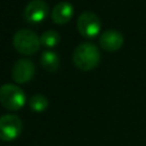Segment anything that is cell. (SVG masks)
Wrapping results in <instances>:
<instances>
[{
	"label": "cell",
	"instance_id": "cell-1",
	"mask_svg": "<svg viewBox=\"0 0 146 146\" xmlns=\"http://www.w3.org/2000/svg\"><path fill=\"white\" fill-rule=\"evenodd\" d=\"M73 63L81 71H91L100 63V51L91 42L80 43L73 51Z\"/></svg>",
	"mask_w": 146,
	"mask_h": 146
},
{
	"label": "cell",
	"instance_id": "cell-2",
	"mask_svg": "<svg viewBox=\"0 0 146 146\" xmlns=\"http://www.w3.org/2000/svg\"><path fill=\"white\" fill-rule=\"evenodd\" d=\"M13 44L17 52L30 56L35 54L40 49L41 41L38 34L32 30L22 29L14 34Z\"/></svg>",
	"mask_w": 146,
	"mask_h": 146
},
{
	"label": "cell",
	"instance_id": "cell-3",
	"mask_svg": "<svg viewBox=\"0 0 146 146\" xmlns=\"http://www.w3.org/2000/svg\"><path fill=\"white\" fill-rule=\"evenodd\" d=\"M26 103L25 92L16 84L5 83L0 87V104L9 111H18Z\"/></svg>",
	"mask_w": 146,
	"mask_h": 146
},
{
	"label": "cell",
	"instance_id": "cell-4",
	"mask_svg": "<svg viewBox=\"0 0 146 146\" xmlns=\"http://www.w3.org/2000/svg\"><path fill=\"white\" fill-rule=\"evenodd\" d=\"M76 29L82 36L87 39H91L99 34L102 29V23L99 17L95 13L84 11L78 17Z\"/></svg>",
	"mask_w": 146,
	"mask_h": 146
},
{
	"label": "cell",
	"instance_id": "cell-5",
	"mask_svg": "<svg viewBox=\"0 0 146 146\" xmlns=\"http://www.w3.org/2000/svg\"><path fill=\"white\" fill-rule=\"evenodd\" d=\"M23 129L22 120L14 114H6L0 117V139L11 141L16 139Z\"/></svg>",
	"mask_w": 146,
	"mask_h": 146
},
{
	"label": "cell",
	"instance_id": "cell-6",
	"mask_svg": "<svg viewBox=\"0 0 146 146\" xmlns=\"http://www.w3.org/2000/svg\"><path fill=\"white\" fill-rule=\"evenodd\" d=\"M49 14V8L43 0H32L30 1L23 11V17L25 22L30 24H39L43 22Z\"/></svg>",
	"mask_w": 146,
	"mask_h": 146
},
{
	"label": "cell",
	"instance_id": "cell-7",
	"mask_svg": "<svg viewBox=\"0 0 146 146\" xmlns=\"http://www.w3.org/2000/svg\"><path fill=\"white\" fill-rule=\"evenodd\" d=\"M35 74V66L32 60L22 58L18 59L11 70V78L16 83H26L33 79Z\"/></svg>",
	"mask_w": 146,
	"mask_h": 146
},
{
	"label": "cell",
	"instance_id": "cell-8",
	"mask_svg": "<svg viewBox=\"0 0 146 146\" xmlns=\"http://www.w3.org/2000/svg\"><path fill=\"white\" fill-rule=\"evenodd\" d=\"M124 43V38L122 33L117 30H106L99 36L100 47L108 52L117 51Z\"/></svg>",
	"mask_w": 146,
	"mask_h": 146
},
{
	"label": "cell",
	"instance_id": "cell-9",
	"mask_svg": "<svg viewBox=\"0 0 146 146\" xmlns=\"http://www.w3.org/2000/svg\"><path fill=\"white\" fill-rule=\"evenodd\" d=\"M74 14V8L72 3L67 1H62L58 2L51 10V19L54 23L62 25L68 23Z\"/></svg>",
	"mask_w": 146,
	"mask_h": 146
},
{
	"label": "cell",
	"instance_id": "cell-10",
	"mask_svg": "<svg viewBox=\"0 0 146 146\" xmlns=\"http://www.w3.org/2000/svg\"><path fill=\"white\" fill-rule=\"evenodd\" d=\"M40 63H41V66L48 71V72H55L58 70L59 67V56L50 50V49H47L44 50L42 54H41V57H40Z\"/></svg>",
	"mask_w": 146,
	"mask_h": 146
},
{
	"label": "cell",
	"instance_id": "cell-11",
	"mask_svg": "<svg viewBox=\"0 0 146 146\" xmlns=\"http://www.w3.org/2000/svg\"><path fill=\"white\" fill-rule=\"evenodd\" d=\"M29 106H30V108L33 112L41 113V112L47 110V107H48V99L46 98V96H43L41 94H35V95H33L30 98Z\"/></svg>",
	"mask_w": 146,
	"mask_h": 146
},
{
	"label": "cell",
	"instance_id": "cell-12",
	"mask_svg": "<svg viewBox=\"0 0 146 146\" xmlns=\"http://www.w3.org/2000/svg\"><path fill=\"white\" fill-rule=\"evenodd\" d=\"M40 41H41V46L51 49L54 47H56L59 41H60V35L54 31V30H49L42 33V35L40 36Z\"/></svg>",
	"mask_w": 146,
	"mask_h": 146
}]
</instances>
